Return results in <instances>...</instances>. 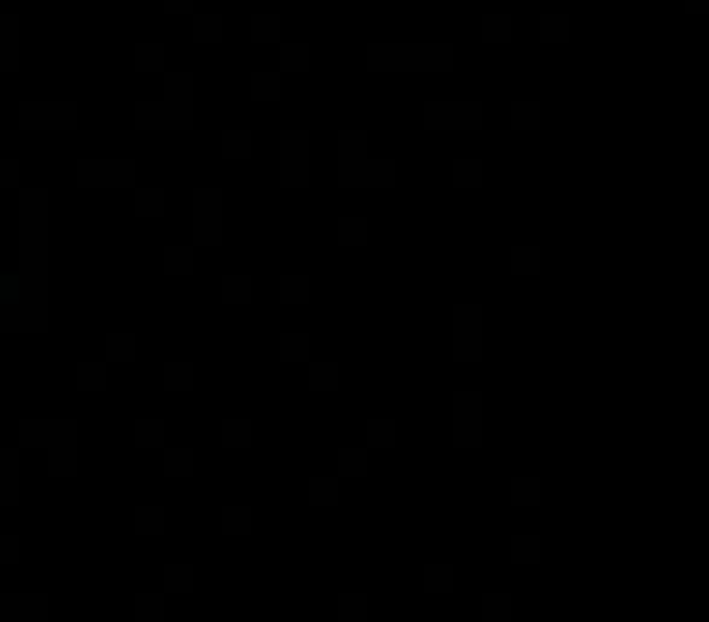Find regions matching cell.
Listing matches in <instances>:
<instances>
[{
	"label": "cell",
	"instance_id": "obj_16",
	"mask_svg": "<svg viewBox=\"0 0 709 622\" xmlns=\"http://www.w3.org/2000/svg\"><path fill=\"white\" fill-rule=\"evenodd\" d=\"M193 386H198V362H189V357H169L160 367V391H169V396H189Z\"/></svg>",
	"mask_w": 709,
	"mask_h": 622
},
{
	"label": "cell",
	"instance_id": "obj_4",
	"mask_svg": "<svg viewBox=\"0 0 709 622\" xmlns=\"http://www.w3.org/2000/svg\"><path fill=\"white\" fill-rule=\"evenodd\" d=\"M44 478H54V483L82 478V425L68 415H54V430L44 444Z\"/></svg>",
	"mask_w": 709,
	"mask_h": 622
},
{
	"label": "cell",
	"instance_id": "obj_19",
	"mask_svg": "<svg viewBox=\"0 0 709 622\" xmlns=\"http://www.w3.org/2000/svg\"><path fill=\"white\" fill-rule=\"evenodd\" d=\"M73 386H78L82 396H102V391H107V357H102V362L78 357V367H73Z\"/></svg>",
	"mask_w": 709,
	"mask_h": 622
},
{
	"label": "cell",
	"instance_id": "obj_7",
	"mask_svg": "<svg viewBox=\"0 0 709 622\" xmlns=\"http://www.w3.org/2000/svg\"><path fill=\"white\" fill-rule=\"evenodd\" d=\"M0 507H25V449L0 444Z\"/></svg>",
	"mask_w": 709,
	"mask_h": 622
},
{
	"label": "cell",
	"instance_id": "obj_20",
	"mask_svg": "<svg viewBox=\"0 0 709 622\" xmlns=\"http://www.w3.org/2000/svg\"><path fill=\"white\" fill-rule=\"evenodd\" d=\"M218 295H222L227 309H246V304H251V275H246V271H222Z\"/></svg>",
	"mask_w": 709,
	"mask_h": 622
},
{
	"label": "cell",
	"instance_id": "obj_2",
	"mask_svg": "<svg viewBox=\"0 0 709 622\" xmlns=\"http://www.w3.org/2000/svg\"><path fill=\"white\" fill-rule=\"evenodd\" d=\"M73 184L82 193H131L140 184L136 155H87L73 164Z\"/></svg>",
	"mask_w": 709,
	"mask_h": 622
},
{
	"label": "cell",
	"instance_id": "obj_29",
	"mask_svg": "<svg viewBox=\"0 0 709 622\" xmlns=\"http://www.w3.org/2000/svg\"><path fill=\"white\" fill-rule=\"evenodd\" d=\"M304 63H309L304 44H285V49H280V68H285V73H300Z\"/></svg>",
	"mask_w": 709,
	"mask_h": 622
},
{
	"label": "cell",
	"instance_id": "obj_21",
	"mask_svg": "<svg viewBox=\"0 0 709 622\" xmlns=\"http://www.w3.org/2000/svg\"><path fill=\"white\" fill-rule=\"evenodd\" d=\"M131 618L136 622H164L169 608H164V589H136L131 598Z\"/></svg>",
	"mask_w": 709,
	"mask_h": 622
},
{
	"label": "cell",
	"instance_id": "obj_26",
	"mask_svg": "<svg viewBox=\"0 0 709 622\" xmlns=\"http://www.w3.org/2000/svg\"><path fill=\"white\" fill-rule=\"evenodd\" d=\"M25 184V164L20 155H0V193H15Z\"/></svg>",
	"mask_w": 709,
	"mask_h": 622
},
{
	"label": "cell",
	"instance_id": "obj_25",
	"mask_svg": "<svg viewBox=\"0 0 709 622\" xmlns=\"http://www.w3.org/2000/svg\"><path fill=\"white\" fill-rule=\"evenodd\" d=\"M15 565H25V536L0 531V569H15Z\"/></svg>",
	"mask_w": 709,
	"mask_h": 622
},
{
	"label": "cell",
	"instance_id": "obj_18",
	"mask_svg": "<svg viewBox=\"0 0 709 622\" xmlns=\"http://www.w3.org/2000/svg\"><path fill=\"white\" fill-rule=\"evenodd\" d=\"M189 20H193V25H189V44H193V49H218L222 29H227V20H222L218 10H208V15H198V10H193Z\"/></svg>",
	"mask_w": 709,
	"mask_h": 622
},
{
	"label": "cell",
	"instance_id": "obj_5",
	"mask_svg": "<svg viewBox=\"0 0 709 622\" xmlns=\"http://www.w3.org/2000/svg\"><path fill=\"white\" fill-rule=\"evenodd\" d=\"M25 68V15L0 10V78H20Z\"/></svg>",
	"mask_w": 709,
	"mask_h": 622
},
{
	"label": "cell",
	"instance_id": "obj_22",
	"mask_svg": "<svg viewBox=\"0 0 709 622\" xmlns=\"http://www.w3.org/2000/svg\"><path fill=\"white\" fill-rule=\"evenodd\" d=\"M218 526H222V536H237V541H242V536H251L256 521H251V507H246V502H227L218 512Z\"/></svg>",
	"mask_w": 709,
	"mask_h": 622
},
{
	"label": "cell",
	"instance_id": "obj_8",
	"mask_svg": "<svg viewBox=\"0 0 709 622\" xmlns=\"http://www.w3.org/2000/svg\"><path fill=\"white\" fill-rule=\"evenodd\" d=\"M102 357H107V367H136L140 333L136 328H107V333H102Z\"/></svg>",
	"mask_w": 709,
	"mask_h": 622
},
{
	"label": "cell",
	"instance_id": "obj_31",
	"mask_svg": "<svg viewBox=\"0 0 709 622\" xmlns=\"http://www.w3.org/2000/svg\"><path fill=\"white\" fill-rule=\"evenodd\" d=\"M304 352H309V343H304L300 333H285V338H280V357H285V362H300Z\"/></svg>",
	"mask_w": 709,
	"mask_h": 622
},
{
	"label": "cell",
	"instance_id": "obj_15",
	"mask_svg": "<svg viewBox=\"0 0 709 622\" xmlns=\"http://www.w3.org/2000/svg\"><path fill=\"white\" fill-rule=\"evenodd\" d=\"M131 213H136L140 222H160V217L169 213V189H164V184H136V189H131Z\"/></svg>",
	"mask_w": 709,
	"mask_h": 622
},
{
	"label": "cell",
	"instance_id": "obj_6",
	"mask_svg": "<svg viewBox=\"0 0 709 622\" xmlns=\"http://www.w3.org/2000/svg\"><path fill=\"white\" fill-rule=\"evenodd\" d=\"M54 613L49 594H20V589H0V622H44Z\"/></svg>",
	"mask_w": 709,
	"mask_h": 622
},
{
	"label": "cell",
	"instance_id": "obj_3",
	"mask_svg": "<svg viewBox=\"0 0 709 622\" xmlns=\"http://www.w3.org/2000/svg\"><path fill=\"white\" fill-rule=\"evenodd\" d=\"M189 242L198 251H218L227 242V198L218 184H193L189 193Z\"/></svg>",
	"mask_w": 709,
	"mask_h": 622
},
{
	"label": "cell",
	"instance_id": "obj_10",
	"mask_svg": "<svg viewBox=\"0 0 709 622\" xmlns=\"http://www.w3.org/2000/svg\"><path fill=\"white\" fill-rule=\"evenodd\" d=\"M131 531H136V541H160L169 531V507L164 502H136L131 507Z\"/></svg>",
	"mask_w": 709,
	"mask_h": 622
},
{
	"label": "cell",
	"instance_id": "obj_32",
	"mask_svg": "<svg viewBox=\"0 0 709 622\" xmlns=\"http://www.w3.org/2000/svg\"><path fill=\"white\" fill-rule=\"evenodd\" d=\"M160 10L169 15V20H184V15L198 10V0H160Z\"/></svg>",
	"mask_w": 709,
	"mask_h": 622
},
{
	"label": "cell",
	"instance_id": "obj_1",
	"mask_svg": "<svg viewBox=\"0 0 709 622\" xmlns=\"http://www.w3.org/2000/svg\"><path fill=\"white\" fill-rule=\"evenodd\" d=\"M15 126L25 136H73L82 126V107L73 97H20Z\"/></svg>",
	"mask_w": 709,
	"mask_h": 622
},
{
	"label": "cell",
	"instance_id": "obj_28",
	"mask_svg": "<svg viewBox=\"0 0 709 622\" xmlns=\"http://www.w3.org/2000/svg\"><path fill=\"white\" fill-rule=\"evenodd\" d=\"M246 92H251V102H275L280 97V78L275 73H256V78L246 82Z\"/></svg>",
	"mask_w": 709,
	"mask_h": 622
},
{
	"label": "cell",
	"instance_id": "obj_12",
	"mask_svg": "<svg viewBox=\"0 0 709 622\" xmlns=\"http://www.w3.org/2000/svg\"><path fill=\"white\" fill-rule=\"evenodd\" d=\"M193 473H198L193 444H164L160 449V478H169V483H189Z\"/></svg>",
	"mask_w": 709,
	"mask_h": 622
},
{
	"label": "cell",
	"instance_id": "obj_23",
	"mask_svg": "<svg viewBox=\"0 0 709 622\" xmlns=\"http://www.w3.org/2000/svg\"><path fill=\"white\" fill-rule=\"evenodd\" d=\"M218 439H222V449H227V454H232V449H251V420H242V415L222 420Z\"/></svg>",
	"mask_w": 709,
	"mask_h": 622
},
{
	"label": "cell",
	"instance_id": "obj_14",
	"mask_svg": "<svg viewBox=\"0 0 709 622\" xmlns=\"http://www.w3.org/2000/svg\"><path fill=\"white\" fill-rule=\"evenodd\" d=\"M280 184H290V189L304 184V136L300 131H285V136H280Z\"/></svg>",
	"mask_w": 709,
	"mask_h": 622
},
{
	"label": "cell",
	"instance_id": "obj_27",
	"mask_svg": "<svg viewBox=\"0 0 709 622\" xmlns=\"http://www.w3.org/2000/svg\"><path fill=\"white\" fill-rule=\"evenodd\" d=\"M246 34H251V44H275L280 39V20L275 15H251Z\"/></svg>",
	"mask_w": 709,
	"mask_h": 622
},
{
	"label": "cell",
	"instance_id": "obj_17",
	"mask_svg": "<svg viewBox=\"0 0 709 622\" xmlns=\"http://www.w3.org/2000/svg\"><path fill=\"white\" fill-rule=\"evenodd\" d=\"M160 589L164 594H174V598H184V594H193L198 589V569L189 565V560H169V565H160Z\"/></svg>",
	"mask_w": 709,
	"mask_h": 622
},
{
	"label": "cell",
	"instance_id": "obj_13",
	"mask_svg": "<svg viewBox=\"0 0 709 622\" xmlns=\"http://www.w3.org/2000/svg\"><path fill=\"white\" fill-rule=\"evenodd\" d=\"M164 68H169V44H164V39H136V44H131V73L160 78Z\"/></svg>",
	"mask_w": 709,
	"mask_h": 622
},
{
	"label": "cell",
	"instance_id": "obj_11",
	"mask_svg": "<svg viewBox=\"0 0 709 622\" xmlns=\"http://www.w3.org/2000/svg\"><path fill=\"white\" fill-rule=\"evenodd\" d=\"M160 271L169 275V280H193V275H198V246L193 242H164Z\"/></svg>",
	"mask_w": 709,
	"mask_h": 622
},
{
	"label": "cell",
	"instance_id": "obj_33",
	"mask_svg": "<svg viewBox=\"0 0 709 622\" xmlns=\"http://www.w3.org/2000/svg\"><path fill=\"white\" fill-rule=\"evenodd\" d=\"M314 386H333V367H314Z\"/></svg>",
	"mask_w": 709,
	"mask_h": 622
},
{
	"label": "cell",
	"instance_id": "obj_24",
	"mask_svg": "<svg viewBox=\"0 0 709 622\" xmlns=\"http://www.w3.org/2000/svg\"><path fill=\"white\" fill-rule=\"evenodd\" d=\"M218 145H222V160H232V164L251 160V136H246V131H232V126H227Z\"/></svg>",
	"mask_w": 709,
	"mask_h": 622
},
{
	"label": "cell",
	"instance_id": "obj_9",
	"mask_svg": "<svg viewBox=\"0 0 709 622\" xmlns=\"http://www.w3.org/2000/svg\"><path fill=\"white\" fill-rule=\"evenodd\" d=\"M131 444H136V454H160L164 444H169V420L164 415H136L131 420Z\"/></svg>",
	"mask_w": 709,
	"mask_h": 622
},
{
	"label": "cell",
	"instance_id": "obj_30",
	"mask_svg": "<svg viewBox=\"0 0 709 622\" xmlns=\"http://www.w3.org/2000/svg\"><path fill=\"white\" fill-rule=\"evenodd\" d=\"M304 295H309V285H304L300 275H285V280H280V299H285V304H300Z\"/></svg>",
	"mask_w": 709,
	"mask_h": 622
}]
</instances>
